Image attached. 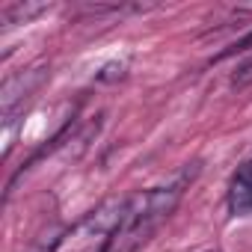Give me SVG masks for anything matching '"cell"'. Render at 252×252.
I'll return each instance as SVG.
<instances>
[{"label":"cell","instance_id":"52a82bcc","mask_svg":"<svg viewBox=\"0 0 252 252\" xmlns=\"http://www.w3.org/2000/svg\"><path fill=\"white\" fill-rule=\"evenodd\" d=\"M208 252H220V249H208Z\"/></svg>","mask_w":252,"mask_h":252},{"label":"cell","instance_id":"7a4b0ae2","mask_svg":"<svg viewBox=\"0 0 252 252\" xmlns=\"http://www.w3.org/2000/svg\"><path fill=\"white\" fill-rule=\"evenodd\" d=\"M125 205H128V199H119V196L101 202L74 228H68L63 234L60 252H104V246L110 243L113 231L119 228V222L125 217Z\"/></svg>","mask_w":252,"mask_h":252},{"label":"cell","instance_id":"6da1fadb","mask_svg":"<svg viewBox=\"0 0 252 252\" xmlns=\"http://www.w3.org/2000/svg\"><path fill=\"white\" fill-rule=\"evenodd\" d=\"M190 178H193V172H184L178 181H172L166 187H155V190H143V193L131 196L128 205H125V217H122L119 228L113 231L110 243L104 246V252H137L140 246H146L152 240V234L178 208Z\"/></svg>","mask_w":252,"mask_h":252},{"label":"cell","instance_id":"8992f818","mask_svg":"<svg viewBox=\"0 0 252 252\" xmlns=\"http://www.w3.org/2000/svg\"><path fill=\"white\" fill-rule=\"evenodd\" d=\"M249 80H252V63H249V65H243V71L234 77V86H243V83H249Z\"/></svg>","mask_w":252,"mask_h":252},{"label":"cell","instance_id":"3957f363","mask_svg":"<svg viewBox=\"0 0 252 252\" xmlns=\"http://www.w3.org/2000/svg\"><path fill=\"white\" fill-rule=\"evenodd\" d=\"M42 77H45V68H30V71H21V74L9 77V80L3 83V92H0V104H3V119H6V122L12 119L15 107H21L24 98L42 83Z\"/></svg>","mask_w":252,"mask_h":252},{"label":"cell","instance_id":"277c9868","mask_svg":"<svg viewBox=\"0 0 252 252\" xmlns=\"http://www.w3.org/2000/svg\"><path fill=\"white\" fill-rule=\"evenodd\" d=\"M228 211L234 217L252 214V160L246 166H240L228 184Z\"/></svg>","mask_w":252,"mask_h":252},{"label":"cell","instance_id":"5b68a950","mask_svg":"<svg viewBox=\"0 0 252 252\" xmlns=\"http://www.w3.org/2000/svg\"><path fill=\"white\" fill-rule=\"evenodd\" d=\"M42 9H45L42 3H33V6L15 3V6H9V9L3 12V21H6V24H18V21H27V18H33V15H39Z\"/></svg>","mask_w":252,"mask_h":252}]
</instances>
